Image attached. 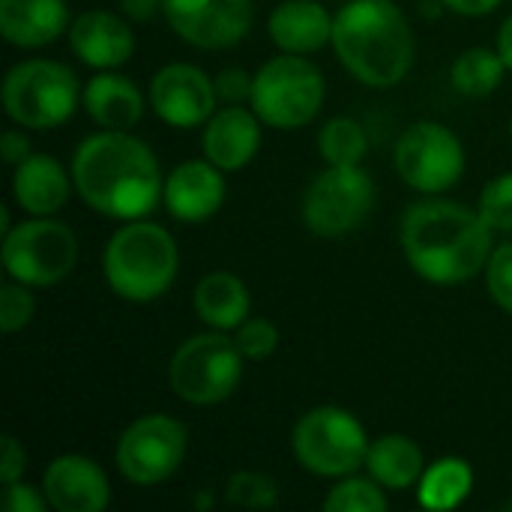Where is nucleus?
<instances>
[{"label": "nucleus", "instance_id": "1", "mask_svg": "<svg viewBox=\"0 0 512 512\" xmlns=\"http://www.w3.org/2000/svg\"><path fill=\"white\" fill-rule=\"evenodd\" d=\"M72 183L90 210L117 222L144 219L165 192L156 153L141 138L111 129L78 144L72 156Z\"/></svg>", "mask_w": 512, "mask_h": 512}, {"label": "nucleus", "instance_id": "2", "mask_svg": "<svg viewBox=\"0 0 512 512\" xmlns=\"http://www.w3.org/2000/svg\"><path fill=\"white\" fill-rule=\"evenodd\" d=\"M399 246L420 279L432 285H462L486 270L495 231L480 210L447 198H426L402 213Z\"/></svg>", "mask_w": 512, "mask_h": 512}, {"label": "nucleus", "instance_id": "3", "mask_svg": "<svg viewBox=\"0 0 512 512\" xmlns=\"http://www.w3.org/2000/svg\"><path fill=\"white\" fill-rule=\"evenodd\" d=\"M333 48L366 87H396L414 66V30L393 0H348L333 18Z\"/></svg>", "mask_w": 512, "mask_h": 512}, {"label": "nucleus", "instance_id": "4", "mask_svg": "<svg viewBox=\"0 0 512 512\" xmlns=\"http://www.w3.org/2000/svg\"><path fill=\"white\" fill-rule=\"evenodd\" d=\"M180 252L168 228L144 219L120 225L102 252L108 288L126 303H153L177 279Z\"/></svg>", "mask_w": 512, "mask_h": 512}, {"label": "nucleus", "instance_id": "5", "mask_svg": "<svg viewBox=\"0 0 512 512\" xmlns=\"http://www.w3.org/2000/svg\"><path fill=\"white\" fill-rule=\"evenodd\" d=\"M78 75L60 60H21L3 78L6 117L21 129H57L63 126L81 99Z\"/></svg>", "mask_w": 512, "mask_h": 512}, {"label": "nucleus", "instance_id": "6", "mask_svg": "<svg viewBox=\"0 0 512 512\" xmlns=\"http://www.w3.org/2000/svg\"><path fill=\"white\" fill-rule=\"evenodd\" d=\"M243 354L234 336L207 330L183 339L168 363V387L177 399L207 408L225 402L243 381Z\"/></svg>", "mask_w": 512, "mask_h": 512}, {"label": "nucleus", "instance_id": "7", "mask_svg": "<svg viewBox=\"0 0 512 512\" xmlns=\"http://www.w3.org/2000/svg\"><path fill=\"white\" fill-rule=\"evenodd\" d=\"M324 96L327 84L321 69L312 60H306V54L282 51L255 72L249 105L264 126L303 129L318 117Z\"/></svg>", "mask_w": 512, "mask_h": 512}, {"label": "nucleus", "instance_id": "8", "mask_svg": "<svg viewBox=\"0 0 512 512\" xmlns=\"http://www.w3.org/2000/svg\"><path fill=\"white\" fill-rule=\"evenodd\" d=\"M291 447L303 471L327 480H342L366 465L369 438L363 423L351 411L318 405L297 420Z\"/></svg>", "mask_w": 512, "mask_h": 512}, {"label": "nucleus", "instance_id": "9", "mask_svg": "<svg viewBox=\"0 0 512 512\" xmlns=\"http://www.w3.org/2000/svg\"><path fill=\"white\" fill-rule=\"evenodd\" d=\"M0 258L9 279L30 288H51L75 270L78 237L54 216H30L3 234Z\"/></svg>", "mask_w": 512, "mask_h": 512}, {"label": "nucleus", "instance_id": "10", "mask_svg": "<svg viewBox=\"0 0 512 512\" xmlns=\"http://www.w3.org/2000/svg\"><path fill=\"white\" fill-rule=\"evenodd\" d=\"M375 207V183L360 165H327L303 192V225L318 237L357 231Z\"/></svg>", "mask_w": 512, "mask_h": 512}, {"label": "nucleus", "instance_id": "11", "mask_svg": "<svg viewBox=\"0 0 512 512\" xmlns=\"http://www.w3.org/2000/svg\"><path fill=\"white\" fill-rule=\"evenodd\" d=\"M189 450V432L168 414H144L126 426L117 441L114 465L132 486H159L171 480Z\"/></svg>", "mask_w": 512, "mask_h": 512}, {"label": "nucleus", "instance_id": "12", "mask_svg": "<svg viewBox=\"0 0 512 512\" xmlns=\"http://www.w3.org/2000/svg\"><path fill=\"white\" fill-rule=\"evenodd\" d=\"M393 165L405 186L423 195H441L462 180L465 147L444 123L420 120L399 135Z\"/></svg>", "mask_w": 512, "mask_h": 512}, {"label": "nucleus", "instance_id": "13", "mask_svg": "<svg viewBox=\"0 0 512 512\" xmlns=\"http://www.w3.org/2000/svg\"><path fill=\"white\" fill-rule=\"evenodd\" d=\"M168 27L192 48L219 51L243 42L255 24L252 0H165Z\"/></svg>", "mask_w": 512, "mask_h": 512}, {"label": "nucleus", "instance_id": "14", "mask_svg": "<svg viewBox=\"0 0 512 512\" xmlns=\"http://www.w3.org/2000/svg\"><path fill=\"white\" fill-rule=\"evenodd\" d=\"M216 96L213 78L192 63H168L150 81V105L174 129L204 126L216 111Z\"/></svg>", "mask_w": 512, "mask_h": 512}, {"label": "nucleus", "instance_id": "15", "mask_svg": "<svg viewBox=\"0 0 512 512\" xmlns=\"http://www.w3.org/2000/svg\"><path fill=\"white\" fill-rule=\"evenodd\" d=\"M42 492L48 507L57 512H102L111 504V483L105 471L81 453L51 459L42 474Z\"/></svg>", "mask_w": 512, "mask_h": 512}, {"label": "nucleus", "instance_id": "16", "mask_svg": "<svg viewBox=\"0 0 512 512\" xmlns=\"http://www.w3.org/2000/svg\"><path fill=\"white\" fill-rule=\"evenodd\" d=\"M225 171L216 168L207 156L204 159H186L165 177L162 204L171 213V219L198 225L213 219L225 204Z\"/></svg>", "mask_w": 512, "mask_h": 512}, {"label": "nucleus", "instance_id": "17", "mask_svg": "<svg viewBox=\"0 0 512 512\" xmlns=\"http://www.w3.org/2000/svg\"><path fill=\"white\" fill-rule=\"evenodd\" d=\"M69 48L84 66L96 72L120 69L135 54V33L126 15L108 9H87L69 24Z\"/></svg>", "mask_w": 512, "mask_h": 512}, {"label": "nucleus", "instance_id": "18", "mask_svg": "<svg viewBox=\"0 0 512 512\" xmlns=\"http://www.w3.org/2000/svg\"><path fill=\"white\" fill-rule=\"evenodd\" d=\"M204 156L222 171L246 168L261 150V117L243 105H225L213 111L201 135Z\"/></svg>", "mask_w": 512, "mask_h": 512}, {"label": "nucleus", "instance_id": "19", "mask_svg": "<svg viewBox=\"0 0 512 512\" xmlns=\"http://www.w3.org/2000/svg\"><path fill=\"white\" fill-rule=\"evenodd\" d=\"M72 180L66 168L48 153H30L12 171V198L30 216H54L66 207Z\"/></svg>", "mask_w": 512, "mask_h": 512}, {"label": "nucleus", "instance_id": "20", "mask_svg": "<svg viewBox=\"0 0 512 512\" xmlns=\"http://www.w3.org/2000/svg\"><path fill=\"white\" fill-rule=\"evenodd\" d=\"M333 18L318 0H282L267 18V30L279 51L312 54L333 42Z\"/></svg>", "mask_w": 512, "mask_h": 512}, {"label": "nucleus", "instance_id": "21", "mask_svg": "<svg viewBox=\"0 0 512 512\" xmlns=\"http://www.w3.org/2000/svg\"><path fill=\"white\" fill-rule=\"evenodd\" d=\"M81 105L99 129L111 132H129L144 117V96L138 84L126 75H117L114 69H105L87 81Z\"/></svg>", "mask_w": 512, "mask_h": 512}, {"label": "nucleus", "instance_id": "22", "mask_svg": "<svg viewBox=\"0 0 512 512\" xmlns=\"http://www.w3.org/2000/svg\"><path fill=\"white\" fill-rule=\"evenodd\" d=\"M69 24L66 0H0V33L15 48H42Z\"/></svg>", "mask_w": 512, "mask_h": 512}, {"label": "nucleus", "instance_id": "23", "mask_svg": "<svg viewBox=\"0 0 512 512\" xmlns=\"http://www.w3.org/2000/svg\"><path fill=\"white\" fill-rule=\"evenodd\" d=\"M192 306H195V315L210 330L231 333L249 318L252 297L240 276H234L231 270H213L198 279Z\"/></svg>", "mask_w": 512, "mask_h": 512}, {"label": "nucleus", "instance_id": "24", "mask_svg": "<svg viewBox=\"0 0 512 512\" xmlns=\"http://www.w3.org/2000/svg\"><path fill=\"white\" fill-rule=\"evenodd\" d=\"M366 471L384 489L405 492V489L420 483V477L426 471V459H423V450L414 438L393 432V435H381L378 441L369 444Z\"/></svg>", "mask_w": 512, "mask_h": 512}, {"label": "nucleus", "instance_id": "25", "mask_svg": "<svg viewBox=\"0 0 512 512\" xmlns=\"http://www.w3.org/2000/svg\"><path fill=\"white\" fill-rule=\"evenodd\" d=\"M474 489V468L459 456L432 462L417 483V504L423 510L447 512L462 507Z\"/></svg>", "mask_w": 512, "mask_h": 512}, {"label": "nucleus", "instance_id": "26", "mask_svg": "<svg viewBox=\"0 0 512 512\" xmlns=\"http://www.w3.org/2000/svg\"><path fill=\"white\" fill-rule=\"evenodd\" d=\"M504 57L498 54V48H468L456 57L453 69H450V81L462 96H489L492 90H498V84L504 81Z\"/></svg>", "mask_w": 512, "mask_h": 512}, {"label": "nucleus", "instance_id": "27", "mask_svg": "<svg viewBox=\"0 0 512 512\" xmlns=\"http://www.w3.org/2000/svg\"><path fill=\"white\" fill-rule=\"evenodd\" d=\"M318 150L327 165H360L369 150V138L354 117H333L318 132Z\"/></svg>", "mask_w": 512, "mask_h": 512}, {"label": "nucleus", "instance_id": "28", "mask_svg": "<svg viewBox=\"0 0 512 512\" xmlns=\"http://www.w3.org/2000/svg\"><path fill=\"white\" fill-rule=\"evenodd\" d=\"M390 507L384 486L375 483L372 477H357L348 474L342 477L324 498L327 512H384Z\"/></svg>", "mask_w": 512, "mask_h": 512}, {"label": "nucleus", "instance_id": "29", "mask_svg": "<svg viewBox=\"0 0 512 512\" xmlns=\"http://www.w3.org/2000/svg\"><path fill=\"white\" fill-rule=\"evenodd\" d=\"M225 501L240 510H273L279 504V486L258 471H237L225 483Z\"/></svg>", "mask_w": 512, "mask_h": 512}, {"label": "nucleus", "instance_id": "30", "mask_svg": "<svg viewBox=\"0 0 512 512\" xmlns=\"http://www.w3.org/2000/svg\"><path fill=\"white\" fill-rule=\"evenodd\" d=\"M477 210L492 225V231H512V171L492 177L483 186Z\"/></svg>", "mask_w": 512, "mask_h": 512}, {"label": "nucleus", "instance_id": "31", "mask_svg": "<svg viewBox=\"0 0 512 512\" xmlns=\"http://www.w3.org/2000/svg\"><path fill=\"white\" fill-rule=\"evenodd\" d=\"M36 315V300H33V291L30 285L24 282H6L0 288V330L6 336L24 330Z\"/></svg>", "mask_w": 512, "mask_h": 512}, {"label": "nucleus", "instance_id": "32", "mask_svg": "<svg viewBox=\"0 0 512 512\" xmlns=\"http://www.w3.org/2000/svg\"><path fill=\"white\" fill-rule=\"evenodd\" d=\"M234 342L246 360H267L279 348V327L270 318H246L234 330Z\"/></svg>", "mask_w": 512, "mask_h": 512}, {"label": "nucleus", "instance_id": "33", "mask_svg": "<svg viewBox=\"0 0 512 512\" xmlns=\"http://www.w3.org/2000/svg\"><path fill=\"white\" fill-rule=\"evenodd\" d=\"M486 288L492 303L512 315V243L492 249V258L486 264Z\"/></svg>", "mask_w": 512, "mask_h": 512}, {"label": "nucleus", "instance_id": "34", "mask_svg": "<svg viewBox=\"0 0 512 512\" xmlns=\"http://www.w3.org/2000/svg\"><path fill=\"white\" fill-rule=\"evenodd\" d=\"M213 84H216L219 99H222V102H228V105L252 102L255 75H249V72H246V69H240V66H228V69H222V72L213 78Z\"/></svg>", "mask_w": 512, "mask_h": 512}, {"label": "nucleus", "instance_id": "35", "mask_svg": "<svg viewBox=\"0 0 512 512\" xmlns=\"http://www.w3.org/2000/svg\"><path fill=\"white\" fill-rule=\"evenodd\" d=\"M48 507V498L42 489L30 486V483H9L3 492V510L6 512H42Z\"/></svg>", "mask_w": 512, "mask_h": 512}, {"label": "nucleus", "instance_id": "36", "mask_svg": "<svg viewBox=\"0 0 512 512\" xmlns=\"http://www.w3.org/2000/svg\"><path fill=\"white\" fill-rule=\"evenodd\" d=\"M24 468H27V453H24V447L18 444V438L6 435V438H3V447H0V480H3V486L21 480V477H24Z\"/></svg>", "mask_w": 512, "mask_h": 512}, {"label": "nucleus", "instance_id": "37", "mask_svg": "<svg viewBox=\"0 0 512 512\" xmlns=\"http://www.w3.org/2000/svg\"><path fill=\"white\" fill-rule=\"evenodd\" d=\"M30 153H33V150H30V138H27L21 129H6V132H3V138H0V156H3L6 165L15 168V165L24 162Z\"/></svg>", "mask_w": 512, "mask_h": 512}, {"label": "nucleus", "instance_id": "38", "mask_svg": "<svg viewBox=\"0 0 512 512\" xmlns=\"http://www.w3.org/2000/svg\"><path fill=\"white\" fill-rule=\"evenodd\" d=\"M117 6L129 21H150L165 12V0H117Z\"/></svg>", "mask_w": 512, "mask_h": 512}, {"label": "nucleus", "instance_id": "39", "mask_svg": "<svg viewBox=\"0 0 512 512\" xmlns=\"http://www.w3.org/2000/svg\"><path fill=\"white\" fill-rule=\"evenodd\" d=\"M447 9H453L456 15H465V18H480V15H489L501 6V0H441Z\"/></svg>", "mask_w": 512, "mask_h": 512}, {"label": "nucleus", "instance_id": "40", "mask_svg": "<svg viewBox=\"0 0 512 512\" xmlns=\"http://www.w3.org/2000/svg\"><path fill=\"white\" fill-rule=\"evenodd\" d=\"M498 54L504 57V63H507V69H512V15L501 24V30H498Z\"/></svg>", "mask_w": 512, "mask_h": 512}, {"label": "nucleus", "instance_id": "41", "mask_svg": "<svg viewBox=\"0 0 512 512\" xmlns=\"http://www.w3.org/2000/svg\"><path fill=\"white\" fill-rule=\"evenodd\" d=\"M510 132H512V123H510Z\"/></svg>", "mask_w": 512, "mask_h": 512}, {"label": "nucleus", "instance_id": "42", "mask_svg": "<svg viewBox=\"0 0 512 512\" xmlns=\"http://www.w3.org/2000/svg\"><path fill=\"white\" fill-rule=\"evenodd\" d=\"M510 510H512V504H510Z\"/></svg>", "mask_w": 512, "mask_h": 512}]
</instances>
